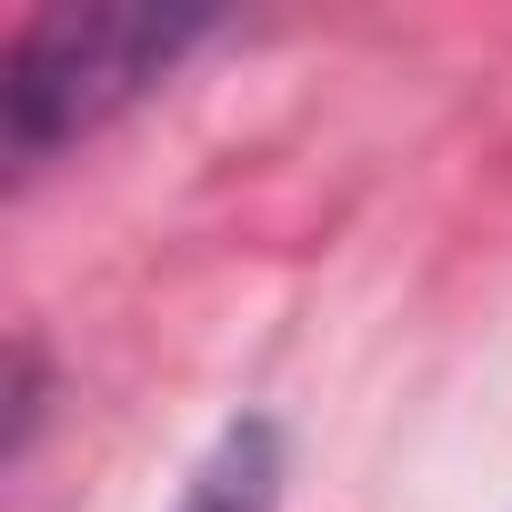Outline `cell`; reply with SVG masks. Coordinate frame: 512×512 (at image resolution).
Segmentation results:
<instances>
[{
  "label": "cell",
  "instance_id": "cell-1",
  "mask_svg": "<svg viewBox=\"0 0 512 512\" xmlns=\"http://www.w3.org/2000/svg\"><path fill=\"white\" fill-rule=\"evenodd\" d=\"M221 31V11L201 0H61L11 31L0 61V151L11 171H51L71 141H91L101 121H121L151 81H171L201 41Z\"/></svg>",
  "mask_w": 512,
  "mask_h": 512
},
{
  "label": "cell",
  "instance_id": "cell-2",
  "mask_svg": "<svg viewBox=\"0 0 512 512\" xmlns=\"http://www.w3.org/2000/svg\"><path fill=\"white\" fill-rule=\"evenodd\" d=\"M171 512H282V422H262V412L221 422V442L191 462Z\"/></svg>",
  "mask_w": 512,
  "mask_h": 512
}]
</instances>
